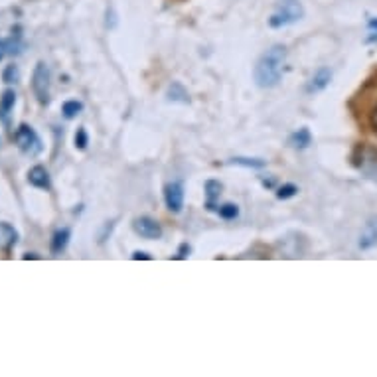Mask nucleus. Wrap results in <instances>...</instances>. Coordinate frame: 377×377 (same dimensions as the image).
Masks as SVG:
<instances>
[{
    "instance_id": "obj_5",
    "label": "nucleus",
    "mask_w": 377,
    "mask_h": 377,
    "mask_svg": "<svg viewBox=\"0 0 377 377\" xmlns=\"http://www.w3.org/2000/svg\"><path fill=\"white\" fill-rule=\"evenodd\" d=\"M354 166L366 176V178L377 182V148L369 145H357L352 154Z\"/></svg>"
},
{
    "instance_id": "obj_7",
    "label": "nucleus",
    "mask_w": 377,
    "mask_h": 377,
    "mask_svg": "<svg viewBox=\"0 0 377 377\" xmlns=\"http://www.w3.org/2000/svg\"><path fill=\"white\" fill-rule=\"evenodd\" d=\"M164 204L172 213H180L184 208V184L182 182H170L164 188Z\"/></svg>"
},
{
    "instance_id": "obj_19",
    "label": "nucleus",
    "mask_w": 377,
    "mask_h": 377,
    "mask_svg": "<svg viewBox=\"0 0 377 377\" xmlns=\"http://www.w3.org/2000/svg\"><path fill=\"white\" fill-rule=\"evenodd\" d=\"M81 111H84V103L77 101V99H70V101H65L62 105V113L65 119H75Z\"/></svg>"
},
{
    "instance_id": "obj_20",
    "label": "nucleus",
    "mask_w": 377,
    "mask_h": 377,
    "mask_svg": "<svg viewBox=\"0 0 377 377\" xmlns=\"http://www.w3.org/2000/svg\"><path fill=\"white\" fill-rule=\"evenodd\" d=\"M218 213H220L221 220L231 221V220H237L239 218V206L237 204H223L218 208Z\"/></svg>"
},
{
    "instance_id": "obj_28",
    "label": "nucleus",
    "mask_w": 377,
    "mask_h": 377,
    "mask_svg": "<svg viewBox=\"0 0 377 377\" xmlns=\"http://www.w3.org/2000/svg\"><path fill=\"white\" fill-rule=\"evenodd\" d=\"M369 28H371V30H377V18H369Z\"/></svg>"
},
{
    "instance_id": "obj_21",
    "label": "nucleus",
    "mask_w": 377,
    "mask_h": 377,
    "mask_svg": "<svg viewBox=\"0 0 377 377\" xmlns=\"http://www.w3.org/2000/svg\"><path fill=\"white\" fill-rule=\"evenodd\" d=\"M18 79H20L18 65H14V63L6 65V67H4V72H2V81H4L6 85H11V84H16Z\"/></svg>"
},
{
    "instance_id": "obj_26",
    "label": "nucleus",
    "mask_w": 377,
    "mask_h": 377,
    "mask_svg": "<svg viewBox=\"0 0 377 377\" xmlns=\"http://www.w3.org/2000/svg\"><path fill=\"white\" fill-rule=\"evenodd\" d=\"M131 259H133V261H150V259H152V255H148V253H145V251H135L133 255H131Z\"/></svg>"
},
{
    "instance_id": "obj_16",
    "label": "nucleus",
    "mask_w": 377,
    "mask_h": 377,
    "mask_svg": "<svg viewBox=\"0 0 377 377\" xmlns=\"http://www.w3.org/2000/svg\"><path fill=\"white\" fill-rule=\"evenodd\" d=\"M168 101H172V103H190V95L186 91V87L178 81H174V84L168 87L166 91Z\"/></svg>"
},
{
    "instance_id": "obj_27",
    "label": "nucleus",
    "mask_w": 377,
    "mask_h": 377,
    "mask_svg": "<svg viewBox=\"0 0 377 377\" xmlns=\"http://www.w3.org/2000/svg\"><path fill=\"white\" fill-rule=\"evenodd\" d=\"M22 259H24V261H30V259H42V257L36 255V253H26V255H22Z\"/></svg>"
},
{
    "instance_id": "obj_6",
    "label": "nucleus",
    "mask_w": 377,
    "mask_h": 377,
    "mask_svg": "<svg viewBox=\"0 0 377 377\" xmlns=\"http://www.w3.org/2000/svg\"><path fill=\"white\" fill-rule=\"evenodd\" d=\"M133 230L136 235H140L143 239H160L162 237V225L150 216H140L133 220Z\"/></svg>"
},
{
    "instance_id": "obj_10",
    "label": "nucleus",
    "mask_w": 377,
    "mask_h": 377,
    "mask_svg": "<svg viewBox=\"0 0 377 377\" xmlns=\"http://www.w3.org/2000/svg\"><path fill=\"white\" fill-rule=\"evenodd\" d=\"M330 81H332V72H330L328 67H320V70L308 79V84H306V93L310 95L320 93V91H324L326 87L330 85Z\"/></svg>"
},
{
    "instance_id": "obj_22",
    "label": "nucleus",
    "mask_w": 377,
    "mask_h": 377,
    "mask_svg": "<svg viewBox=\"0 0 377 377\" xmlns=\"http://www.w3.org/2000/svg\"><path fill=\"white\" fill-rule=\"evenodd\" d=\"M74 143L77 150H85V148H87V145H89V135H87L85 126H79V128L75 131Z\"/></svg>"
},
{
    "instance_id": "obj_29",
    "label": "nucleus",
    "mask_w": 377,
    "mask_h": 377,
    "mask_svg": "<svg viewBox=\"0 0 377 377\" xmlns=\"http://www.w3.org/2000/svg\"><path fill=\"white\" fill-rule=\"evenodd\" d=\"M2 55H4V53H2V52H0V60H2Z\"/></svg>"
},
{
    "instance_id": "obj_9",
    "label": "nucleus",
    "mask_w": 377,
    "mask_h": 377,
    "mask_svg": "<svg viewBox=\"0 0 377 377\" xmlns=\"http://www.w3.org/2000/svg\"><path fill=\"white\" fill-rule=\"evenodd\" d=\"M28 184L34 186V188L38 190H50L52 188V178H50V172H48V168L42 166V164H38V166H32L28 170Z\"/></svg>"
},
{
    "instance_id": "obj_3",
    "label": "nucleus",
    "mask_w": 377,
    "mask_h": 377,
    "mask_svg": "<svg viewBox=\"0 0 377 377\" xmlns=\"http://www.w3.org/2000/svg\"><path fill=\"white\" fill-rule=\"evenodd\" d=\"M30 85L36 101L42 107L50 105V101H52V93H50V87H52V72H50V65H48V63H36V67H34V72H32Z\"/></svg>"
},
{
    "instance_id": "obj_18",
    "label": "nucleus",
    "mask_w": 377,
    "mask_h": 377,
    "mask_svg": "<svg viewBox=\"0 0 377 377\" xmlns=\"http://www.w3.org/2000/svg\"><path fill=\"white\" fill-rule=\"evenodd\" d=\"M231 164L243 168H251V170H261V168L267 166V160L263 158H247V157H235L230 160Z\"/></svg>"
},
{
    "instance_id": "obj_25",
    "label": "nucleus",
    "mask_w": 377,
    "mask_h": 377,
    "mask_svg": "<svg viewBox=\"0 0 377 377\" xmlns=\"http://www.w3.org/2000/svg\"><path fill=\"white\" fill-rule=\"evenodd\" d=\"M369 126H371V131L377 135V103L371 109V113H369Z\"/></svg>"
},
{
    "instance_id": "obj_4",
    "label": "nucleus",
    "mask_w": 377,
    "mask_h": 377,
    "mask_svg": "<svg viewBox=\"0 0 377 377\" xmlns=\"http://www.w3.org/2000/svg\"><path fill=\"white\" fill-rule=\"evenodd\" d=\"M14 143H16V147L20 148L24 154H28V157L42 154V138L34 131V126H30L28 123H20V125H18L16 133H14Z\"/></svg>"
},
{
    "instance_id": "obj_11",
    "label": "nucleus",
    "mask_w": 377,
    "mask_h": 377,
    "mask_svg": "<svg viewBox=\"0 0 377 377\" xmlns=\"http://www.w3.org/2000/svg\"><path fill=\"white\" fill-rule=\"evenodd\" d=\"M359 249H364V251H367V249H373L377 245V216H373V218H369L366 223V227H364V231H362V235H359Z\"/></svg>"
},
{
    "instance_id": "obj_15",
    "label": "nucleus",
    "mask_w": 377,
    "mask_h": 377,
    "mask_svg": "<svg viewBox=\"0 0 377 377\" xmlns=\"http://www.w3.org/2000/svg\"><path fill=\"white\" fill-rule=\"evenodd\" d=\"M204 190H206V196H208V210H218L216 208V201L220 199L221 192H223V184L218 182V180H208L204 184Z\"/></svg>"
},
{
    "instance_id": "obj_1",
    "label": "nucleus",
    "mask_w": 377,
    "mask_h": 377,
    "mask_svg": "<svg viewBox=\"0 0 377 377\" xmlns=\"http://www.w3.org/2000/svg\"><path fill=\"white\" fill-rule=\"evenodd\" d=\"M286 60V48L283 44H275L255 63L253 79L261 89H272L281 84L283 77V65Z\"/></svg>"
},
{
    "instance_id": "obj_12",
    "label": "nucleus",
    "mask_w": 377,
    "mask_h": 377,
    "mask_svg": "<svg viewBox=\"0 0 377 377\" xmlns=\"http://www.w3.org/2000/svg\"><path fill=\"white\" fill-rule=\"evenodd\" d=\"M18 231L8 221H0V251H11L18 243Z\"/></svg>"
},
{
    "instance_id": "obj_30",
    "label": "nucleus",
    "mask_w": 377,
    "mask_h": 377,
    "mask_svg": "<svg viewBox=\"0 0 377 377\" xmlns=\"http://www.w3.org/2000/svg\"><path fill=\"white\" fill-rule=\"evenodd\" d=\"M0 119H2V111H0Z\"/></svg>"
},
{
    "instance_id": "obj_13",
    "label": "nucleus",
    "mask_w": 377,
    "mask_h": 377,
    "mask_svg": "<svg viewBox=\"0 0 377 377\" xmlns=\"http://www.w3.org/2000/svg\"><path fill=\"white\" fill-rule=\"evenodd\" d=\"M70 239H72V230H70V227H62V230L55 231L52 235V243H50L52 255H62V253L67 249Z\"/></svg>"
},
{
    "instance_id": "obj_23",
    "label": "nucleus",
    "mask_w": 377,
    "mask_h": 377,
    "mask_svg": "<svg viewBox=\"0 0 377 377\" xmlns=\"http://www.w3.org/2000/svg\"><path fill=\"white\" fill-rule=\"evenodd\" d=\"M298 194V186H294V184H283L281 188L277 190V198L279 199H291L294 198Z\"/></svg>"
},
{
    "instance_id": "obj_17",
    "label": "nucleus",
    "mask_w": 377,
    "mask_h": 377,
    "mask_svg": "<svg viewBox=\"0 0 377 377\" xmlns=\"http://www.w3.org/2000/svg\"><path fill=\"white\" fill-rule=\"evenodd\" d=\"M14 105H16V91H14V89H4L2 95H0V111H2V119H8Z\"/></svg>"
},
{
    "instance_id": "obj_14",
    "label": "nucleus",
    "mask_w": 377,
    "mask_h": 377,
    "mask_svg": "<svg viewBox=\"0 0 377 377\" xmlns=\"http://www.w3.org/2000/svg\"><path fill=\"white\" fill-rule=\"evenodd\" d=\"M289 145L296 150H304V148H308L312 145V135H310V128L308 126H303V128H298L296 133L289 136Z\"/></svg>"
},
{
    "instance_id": "obj_24",
    "label": "nucleus",
    "mask_w": 377,
    "mask_h": 377,
    "mask_svg": "<svg viewBox=\"0 0 377 377\" xmlns=\"http://www.w3.org/2000/svg\"><path fill=\"white\" fill-rule=\"evenodd\" d=\"M190 251H192V247H190L188 243H182L178 249V255H176L174 259H180V261H182V259H188Z\"/></svg>"
},
{
    "instance_id": "obj_8",
    "label": "nucleus",
    "mask_w": 377,
    "mask_h": 377,
    "mask_svg": "<svg viewBox=\"0 0 377 377\" xmlns=\"http://www.w3.org/2000/svg\"><path fill=\"white\" fill-rule=\"evenodd\" d=\"M24 50V44H22V28L20 26H14L12 28V36L8 38H0V52L4 55H18Z\"/></svg>"
},
{
    "instance_id": "obj_2",
    "label": "nucleus",
    "mask_w": 377,
    "mask_h": 377,
    "mask_svg": "<svg viewBox=\"0 0 377 377\" xmlns=\"http://www.w3.org/2000/svg\"><path fill=\"white\" fill-rule=\"evenodd\" d=\"M304 18V6L300 0H279L275 12L269 18V26L279 30V28H286L291 24H296L298 20Z\"/></svg>"
}]
</instances>
